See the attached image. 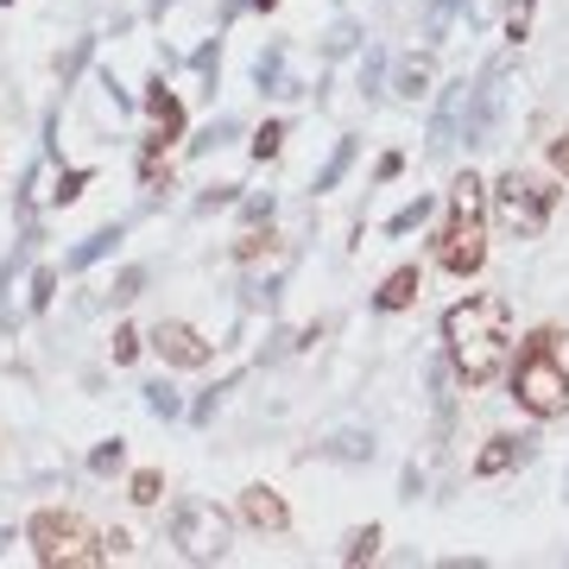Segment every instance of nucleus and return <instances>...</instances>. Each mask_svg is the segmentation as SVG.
Segmentation results:
<instances>
[{
    "instance_id": "obj_40",
    "label": "nucleus",
    "mask_w": 569,
    "mask_h": 569,
    "mask_svg": "<svg viewBox=\"0 0 569 569\" xmlns=\"http://www.w3.org/2000/svg\"><path fill=\"white\" fill-rule=\"evenodd\" d=\"M399 171H406V159H399V152H387V159L373 164V178H380V183H392V178H399Z\"/></svg>"
},
{
    "instance_id": "obj_24",
    "label": "nucleus",
    "mask_w": 569,
    "mask_h": 569,
    "mask_svg": "<svg viewBox=\"0 0 569 569\" xmlns=\"http://www.w3.org/2000/svg\"><path fill=\"white\" fill-rule=\"evenodd\" d=\"M190 70H197V82H203L209 96H216V70H222V39L197 44V58H190Z\"/></svg>"
},
{
    "instance_id": "obj_13",
    "label": "nucleus",
    "mask_w": 569,
    "mask_h": 569,
    "mask_svg": "<svg viewBox=\"0 0 569 569\" xmlns=\"http://www.w3.org/2000/svg\"><path fill=\"white\" fill-rule=\"evenodd\" d=\"M253 89H260V96H305L310 82L284 77V44H266L260 58H253Z\"/></svg>"
},
{
    "instance_id": "obj_32",
    "label": "nucleus",
    "mask_w": 569,
    "mask_h": 569,
    "mask_svg": "<svg viewBox=\"0 0 569 569\" xmlns=\"http://www.w3.org/2000/svg\"><path fill=\"white\" fill-rule=\"evenodd\" d=\"M146 291V266H127L121 279L108 284V298H114V305H133V298H140Z\"/></svg>"
},
{
    "instance_id": "obj_15",
    "label": "nucleus",
    "mask_w": 569,
    "mask_h": 569,
    "mask_svg": "<svg viewBox=\"0 0 569 569\" xmlns=\"http://www.w3.org/2000/svg\"><path fill=\"white\" fill-rule=\"evenodd\" d=\"M121 241H127V228H121V222H108V228H96V234H82V241L70 247V260H63V266H70V272H89V266H102Z\"/></svg>"
},
{
    "instance_id": "obj_25",
    "label": "nucleus",
    "mask_w": 569,
    "mask_h": 569,
    "mask_svg": "<svg viewBox=\"0 0 569 569\" xmlns=\"http://www.w3.org/2000/svg\"><path fill=\"white\" fill-rule=\"evenodd\" d=\"M355 44H361V26H355V20H336V26L323 32V58H348Z\"/></svg>"
},
{
    "instance_id": "obj_3",
    "label": "nucleus",
    "mask_w": 569,
    "mask_h": 569,
    "mask_svg": "<svg viewBox=\"0 0 569 569\" xmlns=\"http://www.w3.org/2000/svg\"><path fill=\"white\" fill-rule=\"evenodd\" d=\"M557 329H538L526 342V355H519V367H512V399H519V411H531L538 425H550V418H563L569 411V367L563 355H557Z\"/></svg>"
},
{
    "instance_id": "obj_16",
    "label": "nucleus",
    "mask_w": 569,
    "mask_h": 569,
    "mask_svg": "<svg viewBox=\"0 0 569 569\" xmlns=\"http://www.w3.org/2000/svg\"><path fill=\"white\" fill-rule=\"evenodd\" d=\"M430 82H437V70H430V58L418 51V58H399V70H392V96H399V102H425Z\"/></svg>"
},
{
    "instance_id": "obj_12",
    "label": "nucleus",
    "mask_w": 569,
    "mask_h": 569,
    "mask_svg": "<svg viewBox=\"0 0 569 569\" xmlns=\"http://www.w3.org/2000/svg\"><path fill=\"white\" fill-rule=\"evenodd\" d=\"M531 449H538V437H488V449L475 456V475H481V481H493V475H507V468L531 462Z\"/></svg>"
},
{
    "instance_id": "obj_30",
    "label": "nucleus",
    "mask_w": 569,
    "mask_h": 569,
    "mask_svg": "<svg viewBox=\"0 0 569 569\" xmlns=\"http://www.w3.org/2000/svg\"><path fill=\"white\" fill-rule=\"evenodd\" d=\"M89 51H96V39H77V44H70V51L58 58V82H63V89H70V82L82 77V63H89Z\"/></svg>"
},
{
    "instance_id": "obj_14",
    "label": "nucleus",
    "mask_w": 569,
    "mask_h": 569,
    "mask_svg": "<svg viewBox=\"0 0 569 569\" xmlns=\"http://www.w3.org/2000/svg\"><path fill=\"white\" fill-rule=\"evenodd\" d=\"M418 291H425V272H418V266H399V272H387V284H380V291H373V310H411L418 305Z\"/></svg>"
},
{
    "instance_id": "obj_11",
    "label": "nucleus",
    "mask_w": 569,
    "mask_h": 569,
    "mask_svg": "<svg viewBox=\"0 0 569 569\" xmlns=\"http://www.w3.org/2000/svg\"><path fill=\"white\" fill-rule=\"evenodd\" d=\"M241 519L253 531H291V507H284V493L266 488V481H253V488L241 493Z\"/></svg>"
},
{
    "instance_id": "obj_1",
    "label": "nucleus",
    "mask_w": 569,
    "mask_h": 569,
    "mask_svg": "<svg viewBox=\"0 0 569 569\" xmlns=\"http://www.w3.org/2000/svg\"><path fill=\"white\" fill-rule=\"evenodd\" d=\"M443 342H449V367H456L462 387H493L512 348V305L500 291H475L462 305H449Z\"/></svg>"
},
{
    "instance_id": "obj_27",
    "label": "nucleus",
    "mask_w": 569,
    "mask_h": 569,
    "mask_svg": "<svg viewBox=\"0 0 569 569\" xmlns=\"http://www.w3.org/2000/svg\"><path fill=\"white\" fill-rule=\"evenodd\" d=\"M121 462H127V443H121V437H108V443L89 449V475H114Z\"/></svg>"
},
{
    "instance_id": "obj_43",
    "label": "nucleus",
    "mask_w": 569,
    "mask_h": 569,
    "mask_svg": "<svg viewBox=\"0 0 569 569\" xmlns=\"http://www.w3.org/2000/svg\"><path fill=\"white\" fill-rule=\"evenodd\" d=\"M247 7H260V13H272V7H279V0H247Z\"/></svg>"
},
{
    "instance_id": "obj_18",
    "label": "nucleus",
    "mask_w": 569,
    "mask_h": 569,
    "mask_svg": "<svg viewBox=\"0 0 569 569\" xmlns=\"http://www.w3.org/2000/svg\"><path fill=\"white\" fill-rule=\"evenodd\" d=\"M323 456H336V462H373V430H336L323 443Z\"/></svg>"
},
{
    "instance_id": "obj_44",
    "label": "nucleus",
    "mask_w": 569,
    "mask_h": 569,
    "mask_svg": "<svg viewBox=\"0 0 569 569\" xmlns=\"http://www.w3.org/2000/svg\"><path fill=\"white\" fill-rule=\"evenodd\" d=\"M0 7H13V0H0Z\"/></svg>"
},
{
    "instance_id": "obj_4",
    "label": "nucleus",
    "mask_w": 569,
    "mask_h": 569,
    "mask_svg": "<svg viewBox=\"0 0 569 569\" xmlns=\"http://www.w3.org/2000/svg\"><path fill=\"white\" fill-rule=\"evenodd\" d=\"M26 545H32V557H39L44 569H96V563L108 557V550H102L108 538H96L82 512H63V507L32 512V526H26Z\"/></svg>"
},
{
    "instance_id": "obj_19",
    "label": "nucleus",
    "mask_w": 569,
    "mask_h": 569,
    "mask_svg": "<svg viewBox=\"0 0 569 569\" xmlns=\"http://www.w3.org/2000/svg\"><path fill=\"white\" fill-rule=\"evenodd\" d=\"M430 216H437V197H411V203L387 222V234H392V241H399V234H418V228H425Z\"/></svg>"
},
{
    "instance_id": "obj_2",
    "label": "nucleus",
    "mask_w": 569,
    "mask_h": 569,
    "mask_svg": "<svg viewBox=\"0 0 569 569\" xmlns=\"http://www.w3.org/2000/svg\"><path fill=\"white\" fill-rule=\"evenodd\" d=\"M437 260L456 279H475L488 266V183L475 178V171H462V178L449 183V222L437 234Z\"/></svg>"
},
{
    "instance_id": "obj_5",
    "label": "nucleus",
    "mask_w": 569,
    "mask_h": 569,
    "mask_svg": "<svg viewBox=\"0 0 569 569\" xmlns=\"http://www.w3.org/2000/svg\"><path fill=\"white\" fill-rule=\"evenodd\" d=\"M493 197V222L507 228V234H519V241H538L550 228V209H557V183L550 178H531V171H500V183L488 190Z\"/></svg>"
},
{
    "instance_id": "obj_9",
    "label": "nucleus",
    "mask_w": 569,
    "mask_h": 569,
    "mask_svg": "<svg viewBox=\"0 0 569 569\" xmlns=\"http://www.w3.org/2000/svg\"><path fill=\"white\" fill-rule=\"evenodd\" d=\"M152 348L164 355V367H209L216 361V342H209L203 329L178 323V317H164V323L152 329Z\"/></svg>"
},
{
    "instance_id": "obj_42",
    "label": "nucleus",
    "mask_w": 569,
    "mask_h": 569,
    "mask_svg": "<svg viewBox=\"0 0 569 569\" xmlns=\"http://www.w3.org/2000/svg\"><path fill=\"white\" fill-rule=\"evenodd\" d=\"M7 550H13V531H7V526H0V557H7Z\"/></svg>"
},
{
    "instance_id": "obj_6",
    "label": "nucleus",
    "mask_w": 569,
    "mask_h": 569,
    "mask_svg": "<svg viewBox=\"0 0 569 569\" xmlns=\"http://www.w3.org/2000/svg\"><path fill=\"white\" fill-rule=\"evenodd\" d=\"M228 538H234V526H228V512L216 507V500H178V507H171V545H178L190 563H222Z\"/></svg>"
},
{
    "instance_id": "obj_10",
    "label": "nucleus",
    "mask_w": 569,
    "mask_h": 569,
    "mask_svg": "<svg viewBox=\"0 0 569 569\" xmlns=\"http://www.w3.org/2000/svg\"><path fill=\"white\" fill-rule=\"evenodd\" d=\"M468 96H475V77H456V82L443 89V102H437V114H430V159H443L449 146H462Z\"/></svg>"
},
{
    "instance_id": "obj_33",
    "label": "nucleus",
    "mask_w": 569,
    "mask_h": 569,
    "mask_svg": "<svg viewBox=\"0 0 569 569\" xmlns=\"http://www.w3.org/2000/svg\"><path fill=\"white\" fill-rule=\"evenodd\" d=\"M82 190H89V171H82V164H77V171H58V190H51V203H77V197H82Z\"/></svg>"
},
{
    "instance_id": "obj_17",
    "label": "nucleus",
    "mask_w": 569,
    "mask_h": 569,
    "mask_svg": "<svg viewBox=\"0 0 569 569\" xmlns=\"http://www.w3.org/2000/svg\"><path fill=\"white\" fill-rule=\"evenodd\" d=\"M456 20H475V0H430L425 7V39L443 44L456 32Z\"/></svg>"
},
{
    "instance_id": "obj_22",
    "label": "nucleus",
    "mask_w": 569,
    "mask_h": 569,
    "mask_svg": "<svg viewBox=\"0 0 569 569\" xmlns=\"http://www.w3.org/2000/svg\"><path fill=\"white\" fill-rule=\"evenodd\" d=\"M13 279H20V272H13V260H0V336H13V329H20V310H13Z\"/></svg>"
},
{
    "instance_id": "obj_29",
    "label": "nucleus",
    "mask_w": 569,
    "mask_h": 569,
    "mask_svg": "<svg viewBox=\"0 0 569 569\" xmlns=\"http://www.w3.org/2000/svg\"><path fill=\"white\" fill-rule=\"evenodd\" d=\"M531 13H538V0H507V39L512 44L531 39Z\"/></svg>"
},
{
    "instance_id": "obj_23",
    "label": "nucleus",
    "mask_w": 569,
    "mask_h": 569,
    "mask_svg": "<svg viewBox=\"0 0 569 569\" xmlns=\"http://www.w3.org/2000/svg\"><path fill=\"white\" fill-rule=\"evenodd\" d=\"M140 392H146V411H152V418H183L178 387H164V380H152V387H140Z\"/></svg>"
},
{
    "instance_id": "obj_34",
    "label": "nucleus",
    "mask_w": 569,
    "mask_h": 569,
    "mask_svg": "<svg viewBox=\"0 0 569 569\" xmlns=\"http://www.w3.org/2000/svg\"><path fill=\"white\" fill-rule=\"evenodd\" d=\"M159 468H140V475H133V488H127V500H140V507H152V500H159Z\"/></svg>"
},
{
    "instance_id": "obj_36",
    "label": "nucleus",
    "mask_w": 569,
    "mask_h": 569,
    "mask_svg": "<svg viewBox=\"0 0 569 569\" xmlns=\"http://www.w3.org/2000/svg\"><path fill=\"white\" fill-rule=\"evenodd\" d=\"M380 70H387V58L367 44V58H361V96H380Z\"/></svg>"
},
{
    "instance_id": "obj_28",
    "label": "nucleus",
    "mask_w": 569,
    "mask_h": 569,
    "mask_svg": "<svg viewBox=\"0 0 569 569\" xmlns=\"http://www.w3.org/2000/svg\"><path fill=\"white\" fill-rule=\"evenodd\" d=\"M380 550V526H361V531H348V545H342V563H367Z\"/></svg>"
},
{
    "instance_id": "obj_21",
    "label": "nucleus",
    "mask_w": 569,
    "mask_h": 569,
    "mask_svg": "<svg viewBox=\"0 0 569 569\" xmlns=\"http://www.w3.org/2000/svg\"><path fill=\"white\" fill-rule=\"evenodd\" d=\"M348 164H355V140H336V152H329V164L317 171V197H323V190H336V183L348 178Z\"/></svg>"
},
{
    "instance_id": "obj_31",
    "label": "nucleus",
    "mask_w": 569,
    "mask_h": 569,
    "mask_svg": "<svg viewBox=\"0 0 569 569\" xmlns=\"http://www.w3.org/2000/svg\"><path fill=\"white\" fill-rule=\"evenodd\" d=\"M279 146H284V121H266L260 133H253V146H247V152H253V159H279Z\"/></svg>"
},
{
    "instance_id": "obj_7",
    "label": "nucleus",
    "mask_w": 569,
    "mask_h": 569,
    "mask_svg": "<svg viewBox=\"0 0 569 569\" xmlns=\"http://www.w3.org/2000/svg\"><path fill=\"white\" fill-rule=\"evenodd\" d=\"M507 82H512V58H493L488 70L475 77L468 121H462V140H468V146H493V133H500V114H507Z\"/></svg>"
},
{
    "instance_id": "obj_45",
    "label": "nucleus",
    "mask_w": 569,
    "mask_h": 569,
    "mask_svg": "<svg viewBox=\"0 0 569 569\" xmlns=\"http://www.w3.org/2000/svg\"><path fill=\"white\" fill-rule=\"evenodd\" d=\"M563 493H569V481H563Z\"/></svg>"
},
{
    "instance_id": "obj_41",
    "label": "nucleus",
    "mask_w": 569,
    "mask_h": 569,
    "mask_svg": "<svg viewBox=\"0 0 569 569\" xmlns=\"http://www.w3.org/2000/svg\"><path fill=\"white\" fill-rule=\"evenodd\" d=\"M550 164L569 178V133H557V140H550Z\"/></svg>"
},
{
    "instance_id": "obj_8",
    "label": "nucleus",
    "mask_w": 569,
    "mask_h": 569,
    "mask_svg": "<svg viewBox=\"0 0 569 569\" xmlns=\"http://www.w3.org/2000/svg\"><path fill=\"white\" fill-rule=\"evenodd\" d=\"M140 108L152 114V140H146V159H159L164 146L183 133V102L171 96V82H164V70L152 82H146V96H140Z\"/></svg>"
},
{
    "instance_id": "obj_20",
    "label": "nucleus",
    "mask_w": 569,
    "mask_h": 569,
    "mask_svg": "<svg viewBox=\"0 0 569 569\" xmlns=\"http://www.w3.org/2000/svg\"><path fill=\"white\" fill-rule=\"evenodd\" d=\"M234 133H241V121H234V114H222V121H209L203 133L190 140V159H209V152H216V146H228Z\"/></svg>"
},
{
    "instance_id": "obj_37",
    "label": "nucleus",
    "mask_w": 569,
    "mask_h": 569,
    "mask_svg": "<svg viewBox=\"0 0 569 569\" xmlns=\"http://www.w3.org/2000/svg\"><path fill=\"white\" fill-rule=\"evenodd\" d=\"M140 348H146V336H140V329H114V367H127L133 355H140Z\"/></svg>"
},
{
    "instance_id": "obj_38",
    "label": "nucleus",
    "mask_w": 569,
    "mask_h": 569,
    "mask_svg": "<svg viewBox=\"0 0 569 569\" xmlns=\"http://www.w3.org/2000/svg\"><path fill=\"white\" fill-rule=\"evenodd\" d=\"M228 387H234V380H228ZM228 387H209L203 399L190 406V425H209V418H216V406H222V392H228Z\"/></svg>"
},
{
    "instance_id": "obj_39",
    "label": "nucleus",
    "mask_w": 569,
    "mask_h": 569,
    "mask_svg": "<svg viewBox=\"0 0 569 569\" xmlns=\"http://www.w3.org/2000/svg\"><path fill=\"white\" fill-rule=\"evenodd\" d=\"M234 190H241V183H216V190L197 197V209H228V203H234Z\"/></svg>"
},
{
    "instance_id": "obj_26",
    "label": "nucleus",
    "mask_w": 569,
    "mask_h": 569,
    "mask_svg": "<svg viewBox=\"0 0 569 569\" xmlns=\"http://www.w3.org/2000/svg\"><path fill=\"white\" fill-rule=\"evenodd\" d=\"M51 298H58V272H51V266H39V272L26 279V305H32V310H51Z\"/></svg>"
},
{
    "instance_id": "obj_35",
    "label": "nucleus",
    "mask_w": 569,
    "mask_h": 569,
    "mask_svg": "<svg viewBox=\"0 0 569 569\" xmlns=\"http://www.w3.org/2000/svg\"><path fill=\"white\" fill-rule=\"evenodd\" d=\"M272 209L279 203H272V190H266V197H247L241 216H247V228H272Z\"/></svg>"
}]
</instances>
